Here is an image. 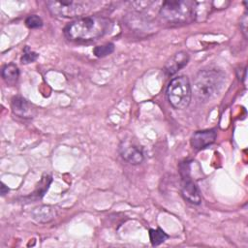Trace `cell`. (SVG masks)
Returning <instances> with one entry per match:
<instances>
[{"label": "cell", "instance_id": "5", "mask_svg": "<svg viewBox=\"0 0 248 248\" xmlns=\"http://www.w3.org/2000/svg\"><path fill=\"white\" fill-rule=\"evenodd\" d=\"M98 4L95 1H47L46 6L51 15L58 17H76L90 12Z\"/></svg>", "mask_w": 248, "mask_h": 248}, {"label": "cell", "instance_id": "18", "mask_svg": "<svg viewBox=\"0 0 248 248\" xmlns=\"http://www.w3.org/2000/svg\"><path fill=\"white\" fill-rule=\"evenodd\" d=\"M8 192H9L8 187L2 182V183H1V195H2V196H5L6 194H8Z\"/></svg>", "mask_w": 248, "mask_h": 248}, {"label": "cell", "instance_id": "14", "mask_svg": "<svg viewBox=\"0 0 248 248\" xmlns=\"http://www.w3.org/2000/svg\"><path fill=\"white\" fill-rule=\"evenodd\" d=\"M113 50H114V45L109 43V44H106V45L98 46L94 47L93 52L97 57H104L112 53Z\"/></svg>", "mask_w": 248, "mask_h": 248}, {"label": "cell", "instance_id": "8", "mask_svg": "<svg viewBox=\"0 0 248 248\" xmlns=\"http://www.w3.org/2000/svg\"><path fill=\"white\" fill-rule=\"evenodd\" d=\"M216 137H217V133L215 129L197 131L192 135L190 143L194 149L201 150L212 144L215 141Z\"/></svg>", "mask_w": 248, "mask_h": 248}, {"label": "cell", "instance_id": "12", "mask_svg": "<svg viewBox=\"0 0 248 248\" xmlns=\"http://www.w3.org/2000/svg\"><path fill=\"white\" fill-rule=\"evenodd\" d=\"M19 71L14 63L7 64L2 69V78L9 85H15L18 79Z\"/></svg>", "mask_w": 248, "mask_h": 248}, {"label": "cell", "instance_id": "10", "mask_svg": "<svg viewBox=\"0 0 248 248\" xmlns=\"http://www.w3.org/2000/svg\"><path fill=\"white\" fill-rule=\"evenodd\" d=\"M12 109L13 112L19 117L31 118L33 117L34 109L31 108V105L22 97L16 96L12 99Z\"/></svg>", "mask_w": 248, "mask_h": 248}, {"label": "cell", "instance_id": "15", "mask_svg": "<svg viewBox=\"0 0 248 248\" xmlns=\"http://www.w3.org/2000/svg\"><path fill=\"white\" fill-rule=\"evenodd\" d=\"M25 24L28 28H32V29L39 28V27L43 26V20L40 16H38L36 15H31L26 17Z\"/></svg>", "mask_w": 248, "mask_h": 248}, {"label": "cell", "instance_id": "6", "mask_svg": "<svg viewBox=\"0 0 248 248\" xmlns=\"http://www.w3.org/2000/svg\"><path fill=\"white\" fill-rule=\"evenodd\" d=\"M181 175V193L183 198L193 204H199L202 202L201 193L190 176L189 163H182L179 166Z\"/></svg>", "mask_w": 248, "mask_h": 248}, {"label": "cell", "instance_id": "16", "mask_svg": "<svg viewBox=\"0 0 248 248\" xmlns=\"http://www.w3.org/2000/svg\"><path fill=\"white\" fill-rule=\"evenodd\" d=\"M38 56H39V54L37 52L31 51V50H29L28 47H25L24 53H23V55L21 57V62L23 64H28V63L34 62L38 58Z\"/></svg>", "mask_w": 248, "mask_h": 248}, {"label": "cell", "instance_id": "2", "mask_svg": "<svg viewBox=\"0 0 248 248\" xmlns=\"http://www.w3.org/2000/svg\"><path fill=\"white\" fill-rule=\"evenodd\" d=\"M226 80L225 74L218 69L201 70L193 81L192 92L201 102H207L215 98L222 90Z\"/></svg>", "mask_w": 248, "mask_h": 248}, {"label": "cell", "instance_id": "17", "mask_svg": "<svg viewBox=\"0 0 248 248\" xmlns=\"http://www.w3.org/2000/svg\"><path fill=\"white\" fill-rule=\"evenodd\" d=\"M247 24H248V16H247V13L245 12L240 19V29L245 39H247Z\"/></svg>", "mask_w": 248, "mask_h": 248}, {"label": "cell", "instance_id": "9", "mask_svg": "<svg viewBox=\"0 0 248 248\" xmlns=\"http://www.w3.org/2000/svg\"><path fill=\"white\" fill-rule=\"evenodd\" d=\"M189 61V55L185 51H179L171 56L166 63L164 71L167 76H171L177 73L180 69L187 65Z\"/></svg>", "mask_w": 248, "mask_h": 248}, {"label": "cell", "instance_id": "3", "mask_svg": "<svg viewBox=\"0 0 248 248\" xmlns=\"http://www.w3.org/2000/svg\"><path fill=\"white\" fill-rule=\"evenodd\" d=\"M197 2L194 1H165L159 10L162 18L171 23H184L195 17Z\"/></svg>", "mask_w": 248, "mask_h": 248}, {"label": "cell", "instance_id": "13", "mask_svg": "<svg viewBox=\"0 0 248 248\" xmlns=\"http://www.w3.org/2000/svg\"><path fill=\"white\" fill-rule=\"evenodd\" d=\"M149 238H150V242L153 246H158L161 243L165 242L168 238L169 235L161 229H150L149 230Z\"/></svg>", "mask_w": 248, "mask_h": 248}, {"label": "cell", "instance_id": "11", "mask_svg": "<svg viewBox=\"0 0 248 248\" xmlns=\"http://www.w3.org/2000/svg\"><path fill=\"white\" fill-rule=\"evenodd\" d=\"M55 216V210L49 205H42L32 211V218L39 223H47Z\"/></svg>", "mask_w": 248, "mask_h": 248}, {"label": "cell", "instance_id": "7", "mask_svg": "<svg viewBox=\"0 0 248 248\" xmlns=\"http://www.w3.org/2000/svg\"><path fill=\"white\" fill-rule=\"evenodd\" d=\"M119 153L126 162L132 165H139L143 161V153L141 149L130 141H122L120 143Z\"/></svg>", "mask_w": 248, "mask_h": 248}, {"label": "cell", "instance_id": "4", "mask_svg": "<svg viewBox=\"0 0 248 248\" xmlns=\"http://www.w3.org/2000/svg\"><path fill=\"white\" fill-rule=\"evenodd\" d=\"M169 103L175 109L186 108L192 97V88L190 81L186 76H178L173 78L166 90Z\"/></svg>", "mask_w": 248, "mask_h": 248}, {"label": "cell", "instance_id": "1", "mask_svg": "<svg viewBox=\"0 0 248 248\" xmlns=\"http://www.w3.org/2000/svg\"><path fill=\"white\" fill-rule=\"evenodd\" d=\"M112 28L110 19L100 16H81L64 28L65 36L74 42H89L109 33Z\"/></svg>", "mask_w": 248, "mask_h": 248}]
</instances>
